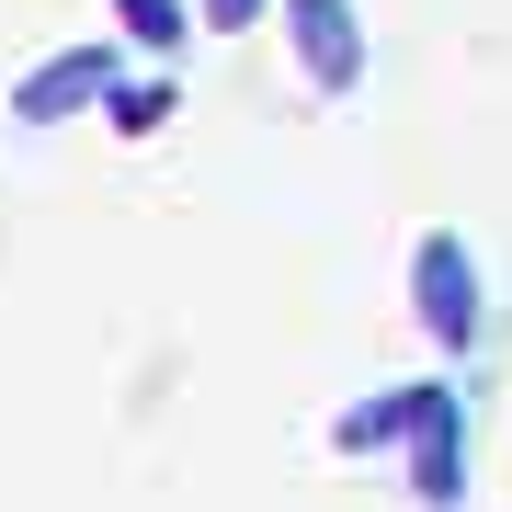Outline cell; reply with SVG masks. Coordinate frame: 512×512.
Instances as JSON below:
<instances>
[{"instance_id": "3957f363", "label": "cell", "mask_w": 512, "mask_h": 512, "mask_svg": "<svg viewBox=\"0 0 512 512\" xmlns=\"http://www.w3.org/2000/svg\"><path fill=\"white\" fill-rule=\"evenodd\" d=\"M285 57L308 92H353L365 80V12L353 0H285Z\"/></svg>"}, {"instance_id": "277c9868", "label": "cell", "mask_w": 512, "mask_h": 512, "mask_svg": "<svg viewBox=\"0 0 512 512\" xmlns=\"http://www.w3.org/2000/svg\"><path fill=\"white\" fill-rule=\"evenodd\" d=\"M80 103H114V57L103 46H57L46 69L12 92V126H69Z\"/></svg>"}, {"instance_id": "ba28073f", "label": "cell", "mask_w": 512, "mask_h": 512, "mask_svg": "<svg viewBox=\"0 0 512 512\" xmlns=\"http://www.w3.org/2000/svg\"><path fill=\"white\" fill-rule=\"evenodd\" d=\"M274 0H205V35H239V23H262Z\"/></svg>"}, {"instance_id": "6da1fadb", "label": "cell", "mask_w": 512, "mask_h": 512, "mask_svg": "<svg viewBox=\"0 0 512 512\" xmlns=\"http://www.w3.org/2000/svg\"><path fill=\"white\" fill-rule=\"evenodd\" d=\"M410 319H421L433 353H467L478 330H490V285H478V262H467L456 228H421V251H410Z\"/></svg>"}, {"instance_id": "52a82bcc", "label": "cell", "mask_w": 512, "mask_h": 512, "mask_svg": "<svg viewBox=\"0 0 512 512\" xmlns=\"http://www.w3.org/2000/svg\"><path fill=\"white\" fill-rule=\"evenodd\" d=\"M160 114H171V92H160V80H137V92H114V126H126V137H148Z\"/></svg>"}, {"instance_id": "7a4b0ae2", "label": "cell", "mask_w": 512, "mask_h": 512, "mask_svg": "<svg viewBox=\"0 0 512 512\" xmlns=\"http://www.w3.org/2000/svg\"><path fill=\"white\" fill-rule=\"evenodd\" d=\"M399 444H410L421 512H456L467 501V399L456 387H399Z\"/></svg>"}, {"instance_id": "5b68a950", "label": "cell", "mask_w": 512, "mask_h": 512, "mask_svg": "<svg viewBox=\"0 0 512 512\" xmlns=\"http://www.w3.org/2000/svg\"><path fill=\"white\" fill-rule=\"evenodd\" d=\"M330 444H342V456H376V444H399V387H387V399H353Z\"/></svg>"}, {"instance_id": "8992f818", "label": "cell", "mask_w": 512, "mask_h": 512, "mask_svg": "<svg viewBox=\"0 0 512 512\" xmlns=\"http://www.w3.org/2000/svg\"><path fill=\"white\" fill-rule=\"evenodd\" d=\"M114 23H126L137 46H183L194 23H183V0H114Z\"/></svg>"}]
</instances>
